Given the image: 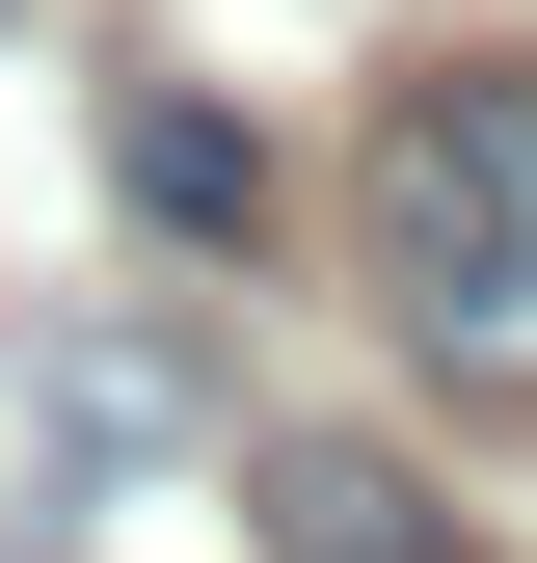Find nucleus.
<instances>
[{"instance_id": "f257e3e1", "label": "nucleus", "mask_w": 537, "mask_h": 563, "mask_svg": "<svg viewBox=\"0 0 537 563\" xmlns=\"http://www.w3.org/2000/svg\"><path fill=\"white\" fill-rule=\"evenodd\" d=\"M350 268L430 402H537V54H430L350 162Z\"/></svg>"}, {"instance_id": "f03ea898", "label": "nucleus", "mask_w": 537, "mask_h": 563, "mask_svg": "<svg viewBox=\"0 0 537 563\" xmlns=\"http://www.w3.org/2000/svg\"><path fill=\"white\" fill-rule=\"evenodd\" d=\"M108 188L162 242H268V134L216 108V81H108Z\"/></svg>"}, {"instance_id": "7ed1b4c3", "label": "nucleus", "mask_w": 537, "mask_h": 563, "mask_svg": "<svg viewBox=\"0 0 537 563\" xmlns=\"http://www.w3.org/2000/svg\"><path fill=\"white\" fill-rule=\"evenodd\" d=\"M242 483H268V563H484L430 483H403V456H350V430H268Z\"/></svg>"}, {"instance_id": "20e7f679", "label": "nucleus", "mask_w": 537, "mask_h": 563, "mask_svg": "<svg viewBox=\"0 0 537 563\" xmlns=\"http://www.w3.org/2000/svg\"><path fill=\"white\" fill-rule=\"evenodd\" d=\"M28 402H54L81 456H188V430H216V376H188L162 322H81V349H28Z\"/></svg>"}]
</instances>
